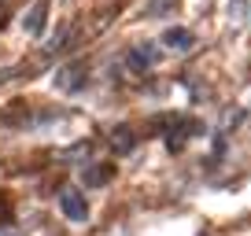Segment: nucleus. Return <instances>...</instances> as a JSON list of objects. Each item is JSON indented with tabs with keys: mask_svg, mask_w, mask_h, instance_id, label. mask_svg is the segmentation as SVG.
Instances as JSON below:
<instances>
[{
	"mask_svg": "<svg viewBox=\"0 0 251 236\" xmlns=\"http://www.w3.org/2000/svg\"><path fill=\"white\" fill-rule=\"evenodd\" d=\"M59 211L71 221H85L89 218V203H85V196H81L78 189H63L59 192Z\"/></svg>",
	"mask_w": 251,
	"mask_h": 236,
	"instance_id": "f257e3e1",
	"label": "nucleus"
},
{
	"mask_svg": "<svg viewBox=\"0 0 251 236\" xmlns=\"http://www.w3.org/2000/svg\"><path fill=\"white\" fill-rule=\"evenodd\" d=\"M159 41H163L166 48H174V52H188V48H192V33L181 30V26H166Z\"/></svg>",
	"mask_w": 251,
	"mask_h": 236,
	"instance_id": "f03ea898",
	"label": "nucleus"
},
{
	"mask_svg": "<svg viewBox=\"0 0 251 236\" xmlns=\"http://www.w3.org/2000/svg\"><path fill=\"white\" fill-rule=\"evenodd\" d=\"M45 15H48V0H41L37 8L26 15V33H41L45 30Z\"/></svg>",
	"mask_w": 251,
	"mask_h": 236,
	"instance_id": "7ed1b4c3",
	"label": "nucleus"
},
{
	"mask_svg": "<svg viewBox=\"0 0 251 236\" xmlns=\"http://www.w3.org/2000/svg\"><path fill=\"white\" fill-rule=\"evenodd\" d=\"M111 181V166H93L89 173V185H107Z\"/></svg>",
	"mask_w": 251,
	"mask_h": 236,
	"instance_id": "20e7f679",
	"label": "nucleus"
},
{
	"mask_svg": "<svg viewBox=\"0 0 251 236\" xmlns=\"http://www.w3.org/2000/svg\"><path fill=\"white\" fill-rule=\"evenodd\" d=\"M8 214H11V207H8V203H4V199H0V221L8 218Z\"/></svg>",
	"mask_w": 251,
	"mask_h": 236,
	"instance_id": "39448f33",
	"label": "nucleus"
},
{
	"mask_svg": "<svg viewBox=\"0 0 251 236\" xmlns=\"http://www.w3.org/2000/svg\"><path fill=\"white\" fill-rule=\"evenodd\" d=\"M0 19H4V11H0Z\"/></svg>",
	"mask_w": 251,
	"mask_h": 236,
	"instance_id": "423d86ee",
	"label": "nucleus"
}]
</instances>
